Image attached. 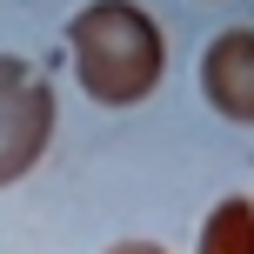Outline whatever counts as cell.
I'll list each match as a JSON object with an SVG mask.
<instances>
[{"label":"cell","instance_id":"6da1fadb","mask_svg":"<svg viewBox=\"0 0 254 254\" xmlns=\"http://www.w3.org/2000/svg\"><path fill=\"white\" fill-rule=\"evenodd\" d=\"M67 54H74V80L87 101L101 107H134L161 87L167 74V40L161 20L134 0H94L67 20Z\"/></svg>","mask_w":254,"mask_h":254},{"label":"cell","instance_id":"7a4b0ae2","mask_svg":"<svg viewBox=\"0 0 254 254\" xmlns=\"http://www.w3.org/2000/svg\"><path fill=\"white\" fill-rule=\"evenodd\" d=\"M54 87L40 67H27L20 54H0V188H13L20 174H34L40 154L54 147Z\"/></svg>","mask_w":254,"mask_h":254},{"label":"cell","instance_id":"3957f363","mask_svg":"<svg viewBox=\"0 0 254 254\" xmlns=\"http://www.w3.org/2000/svg\"><path fill=\"white\" fill-rule=\"evenodd\" d=\"M201 94L221 121L254 127V27H228L201 54Z\"/></svg>","mask_w":254,"mask_h":254},{"label":"cell","instance_id":"277c9868","mask_svg":"<svg viewBox=\"0 0 254 254\" xmlns=\"http://www.w3.org/2000/svg\"><path fill=\"white\" fill-rule=\"evenodd\" d=\"M194 254H254V201L248 194L214 201V214L201 221V248Z\"/></svg>","mask_w":254,"mask_h":254},{"label":"cell","instance_id":"5b68a950","mask_svg":"<svg viewBox=\"0 0 254 254\" xmlns=\"http://www.w3.org/2000/svg\"><path fill=\"white\" fill-rule=\"evenodd\" d=\"M107 254H167V248H161V241H114Z\"/></svg>","mask_w":254,"mask_h":254}]
</instances>
